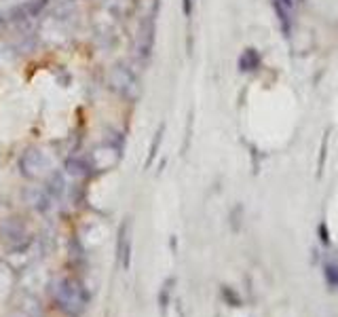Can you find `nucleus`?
<instances>
[{
    "mask_svg": "<svg viewBox=\"0 0 338 317\" xmlns=\"http://www.w3.org/2000/svg\"><path fill=\"white\" fill-rule=\"evenodd\" d=\"M273 7H275V13H277V17H279V24H281V30H283V34H286V36H290L292 34V17H290V9H286L283 7L281 3H273Z\"/></svg>",
    "mask_w": 338,
    "mask_h": 317,
    "instance_id": "nucleus-6",
    "label": "nucleus"
},
{
    "mask_svg": "<svg viewBox=\"0 0 338 317\" xmlns=\"http://www.w3.org/2000/svg\"><path fill=\"white\" fill-rule=\"evenodd\" d=\"M192 5H194V0H182V11H184L186 17L192 15Z\"/></svg>",
    "mask_w": 338,
    "mask_h": 317,
    "instance_id": "nucleus-9",
    "label": "nucleus"
},
{
    "mask_svg": "<svg viewBox=\"0 0 338 317\" xmlns=\"http://www.w3.org/2000/svg\"><path fill=\"white\" fill-rule=\"evenodd\" d=\"M112 85L125 95V97H135L137 95V81L129 72L127 68H116L112 74Z\"/></svg>",
    "mask_w": 338,
    "mask_h": 317,
    "instance_id": "nucleus-2",
    "label": "nucleus"
},
{
    "mask_svg": "<svg viewBox=\"0 0 338 317\" xmlns=\"http://www.w3.org/2000/svg\"><path fill=\"white\" fill-rule=\"evenodd\" d=\"M47 167V161L41 150H28L22 158V169L28 178H36V175L43 173V169Z\"/></svg>",
    "mask_w": 338,
    "mask_h": 317,
    "instance_id": "nucleus-3",
    "label": "nucleus"
},
{
    "mask_svg": "<svg viewBox=\"0 0 338 317\" xmlns=\"http://www.w3.org/2000/svg\"><path fill=\"white\" fill-rule=\"evenodd\" d=\"M319 235H322V241H324V243H330V237H328V228H326V224L319 226Z\"/></svg>",
    "mask_w": 338,
    "mask_h": 317,
    "instance_id": "nucleus-10",
    "label": "nucleus"
},
{
    "mask_svg": "<svg viewBox=\"0 0 338 317\" xmlns=\"http://www.w3.org/2000/svg\"><path fill=\"white\" fill-rule=\"evenodd\" d=\"M298 3H302V0H298Z\"/></svg>",
    "mask_w": 338,
    "mask_h": 317,
    "instance_id": "nucleus-13",
    "label": "nucleus"
},
{
    "mask_svg": "<svg viewBox=\"0 0 338 317\" xmlns=\"http://www.w3.org/2000/svg\"><path fill=\"white\" fill-rule=\"evenodd\" d=\"M224 296L228 298V301H230V298H233V301H235V305H239V303H241V301H239V298H237V294H235V292H228L226 288H224Z\"/></svg>",
    "mask_w": 338,
    "mask_h": 317,
    "instance_id": "nucleus-11",
    "label": "nucleus"
},
{
    "mask_svg": "<svg viewBox=\"0 0 338 317\" xmlns=\"http://www.w3.org/2000/svg\"><path fill=\"white\" fill-rule=\"evenodd\" d=\"M55 298L62 307V311H66L68 315H81L87 307V294L83 290V286L74 279H66L59 284Z\"/></svg>",
    "mask_w": 338,
    "mask_h": 317,
    "instance_id": "nucleus-1",
    "label": "nucleus"
},
{
    "mask_svg": "<svg viewBox=\"0 0 338 317\" xmlns=\"http://www.w3.org/2000/svg\"><path fill=\"white\" fill-rule=\"evenodd\" d=\"M161 135H163V127L158 129V133H156V137H154V142H152V148H150V158H148V163L152 161V156L156 154V148H158V142H161Z\"/></svg>",
    "mask_w": 338,
    "mask_h": 317,
    "instance_id": "nucleus-8",
    "label": "nucleus"
},
{
    "mask_svg": "<svg viewBox=\"0 0 338 317\" xmlns=\"http://www.w3.org/2000/svg\"><path fill=\"white\" fill-rule=\"evenodd\" d=\"M324 275H326V281L330 288H338V264L328 262L324 267Z\"/></svg>",
    "mask_w": 338,
    "mask_h": 317,
    "instance_id": "nucleus-7",
    "label": "nucleus"
},
{
    "mask_svg": "<svg viewBox=\"0 0 338 317\" xmlns=\"http://www.w3.org/2000/svg\"><path fill=\"white\" fill-rule=\"evenodd\" d=\"M127 228L129 224L121 226V233H118V256H121V262L123 267H129V235H127Z\"/></svg>",
    "mask_w": 338,
    "mask_h": 317,
    "instance_id": "nucleus-5",
    "label": "nucleus"
},
{
    "mask_svg": "<svg viewBox=\"0 0 338 317\" xmlns=\"http://www.w3.org/2000/svg\"><path fill=\"white\" fill-rule=\"evenodd\" d=\"M262 64V57H260V53L250 47V49H245L241 53V57H239V70L241 72H254V70H258Z\"/></svg>",
    "mask_w": 338,
    "mask_h": 317,
    "instance_id": "nucleus-4",
    "label": "nucleus"
},
{
    "mask_svg": "<svg viewBox=\"0 0 338 317\" xmlns=\"http://www.w3.org/2000/svg\"><path fill=\"white\" fill-rule=\"evenodd\" d=\"M277 3H281L286 9H292V7H294V0H277Z\"/></svg>",
    "mask_w": 338,
    "mask_h": 317,
    "instance_id": "nucleus-12",
    "label": "nucleus"
}]
</instances>
